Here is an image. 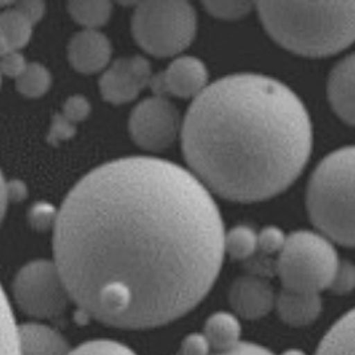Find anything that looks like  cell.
Instances as JSON below:
<instances>
[{"label": "cell", "mask_w": 355, "mask_h": 355, "mask_svg": "<svg viewBox=\"0 0 355 355\" xmlns=\"http://www.w3.org/2000/svg\"><path fill=\"white\" fill-rule=\"evenodd\" d=\"M12 291L17 306L37 320H60L72 301L56 262L47 259L23 266L15 277Z\"/></svg>", "instance_id": "cell-7"}, {"label": "cell", "mask_w": 355, "mask_h": 355, "mask_svg": "<svg viewBox=\"0 0 355 355\" xmlns=\"http://www.w3.org/2000/svg\"><path fill=\"white\" fill-rule=\"evenodd\" d=\"M257 249L259 234L249 226H236L225 234V252L233 259H252Z\"/></svg>", "instance_id": "cell-20"}, {"label": "cell", "mask_w": 355, "mask_h": 355, "mask_svg": "<svg viewBox=\"0 0 355 355\" xmlns=\"http://www.w3.org/2000/svg\"><path fill=\"white\" fill-rule=\"evenodd\" d=\"M273 286L259 275H243L237 278L229 291V302L233 310L245 320L265 317L275 305Z\"/></svg>", "instance_id": "cell-11"}, {"label": "cell", "mask_w": 355, "mask_h": 355, "mask_svg": "<svg viewBox=\"0 0 355 355\" xmlns=\"http://www.w3.org/2000/svg\"><path fill=\"white\" fill-rule=\"evenodd\" d=\"M23 355H68L71 349L64 337L43 323L19 326Z\"/></svg>", "instance_id": "cell-15"}, {"label": "cell", "mask_w": 355, "mask_h": 355, "mask_svg": "<svg viewBox=\"0 0 355 355\" xmlns=\"http://www.w3.org/2000/svg\"><path fill=\"white\" fill-rule=\"evenodd\" d=\"M338 254L326 237L309 230L294 232L277 259L284 289L317 293L330 289L339 266Z\"/></svg>", "instance_id": "cell-5"}, {"label": "cell", "mask_w": 355, "mask_h": 355, "mask_svg": "<svg viewBox=\"0 0 355 355\" xmlns=\"http://www.w3.org/2000/svg\"><path fill=\"white\" fill-rule=\"evenodd\" d=\"M150 65L141 56L123 58L113 63L100 79V92L112 104L133 100L152 81Z\"/></svg>", "instance_id": "cell-9"}, {"label": "cell", "mask_w": 355, "mask_h": 355, "mask_svg": "<svg viewBox=\"0 0 355 355\" xmlns=\"http://www.w3.org/2000/svg\"><path fill=\"white\" fill-rule=\"evenodd\" d=\"M333 110L350 125H355V53L334 67L327 83Z\"/></svg>", "instance_id": "cell-13"}, {"label": "cell", "mask_w": 355, "mask_h": 355, "mask_svg": "<svg viewBox=\"0 0 355 355\" xmlns=\"http://www.w3.org/2000/svg\"><path fill=\"white\" fill-rule=\"evenodd\" d=\"M275 307L284 322L300 327L314 322L318 318L322 310V301L317 293L282 289L277 297Z\"/></svg>", "instance_id": "cell-14"}, {"label": "cell", "mask_w": 355, "mask_h": 355, "mask_svg": "<svg viewBox=\"0 0 355 355\" xmlns=\"http://www.w3.org/2000/svg\"><path fill=\"white\" fill-rule=\"evenodd\" d=\"M208 83V71L204 63L192 56L178 58L165 71L155 75L150 89L156 96L196 97L201 95Z\"/></svg>", "instance_id": "cell-10"}, {"label": "cell", "mask_w": 355, "mask_h": 355, "mask_svg": "<svg viewBox=\"0 0 355 355\" xmlns=\"http://www.w3.org/2000/svg\"><path fill=\"white\" fill-rule=\"evenodd\" d=\"M26 59L19 51L1 53V72L6 78L17 79L27 68Z\"/></svg>", "instance_id": "cell-30"}, {"label": "cell", "mask_w": 355, "mask_h": 355, "mask_svg": "<svg viewBox=\"0 0 355 355\" xmlns=\"http://www.w3.org/2000/svg\"><path fill=\"white\" fill-rule=\"evenodd\" d=\"M211 355H273L268 349L252 342H241L234 349L223 353H213Z\"/></svg>", "instance_id": "cell-34"}, {"label": "cell", "mask_w": 355, "mask_h": 355, "mask_svg": "<svg viewBox=\"0 0 355 355\" xmlns=\"http://www.w3.org/2000/svg\"><path fill=\"white\" fill-rule=\"evenodd\" d=\"M51 85L49 71L39 63L27 65L26 71L17 79V89L23 96L36 98L43 96Z\"/></svg>", "instance_id": "cell-21"}, {"label": "cell", "mask_w": 355, "mask_h": 355, "mask_svg": "<svg viewBox=\"0 0 355 355\" xmlns=\"http://www.w3.org/2000/svg\"><path fill=\"white\" fill-rule=\"evenodd\" d=\"M59 211L49 202H36L28 211V223L37 232H47L55 227Z\"/></svg>", "instance_id": "cell-25"}, {"label": "cell", "mask_w": 355, "mask_h": 355, "mask_svg": "<svg viewBox=\"0 0 355 355\" xmlns=\"http://www.w3.org/2000/svg\"><path fill=\"white\" fill-rule=\"evenodd\" d=\"M286 239L284 232L275 226H268L262 229L259 234V249L263 256H272L275 253H281Z\"/></svg>", "instance_id": "cell-26"}, {"label": "cell", "mask_w": 355, "mask_h": 355, "mask_svg": "<svg viewBox=\"0 0 355 355\" xmlns=\"http://www.w3.org/2000/svg\"><path fill=\"white\" fill-rule=\"evenodd\" d=\"M17 10L36 24L44 15V3L37 0H24L15 4Z\"/></svg>", "instance_id": "cell-33"}, {"label": "cell", "mask_w": 355, "mask_h": 355, "mask_svg": "<svg viewBox=\"0 0 355 355\" xmlns=\"http://www.w3.org/2000/svg\"><path fill=\"white\" fill-rule=\"evenodd\" d=\"M204 336L209 340L214 353L229 352L241 343V324L233 314L218 311L208 318Z\"/></svg>", "instance_id": "cell-16"}, {"label": "cell", "mask_w": 355, "mask_h": 355, "mask_svg": "<svg viewBox=\"0 0 355 355\" xmlns=\"http://www.w3.org/2000/svg\"><path fill=\"white\" fill-rule=\"evenodd\" d=\"M266 31L294 53L323 58L355 42V1L256 4Z\"/></svg>", "instance_id": "cell-3"}, {"label": "cell", "mask_w": 355, "mask_h": 355, "mask_svg": "<svg viewBox=\"0 0 355 355\" xmlns=\"http://www.w3.org/2000/svg\"><path fill=\"white\" fill-rule=\"evenodd\" d=\"M196 27V12L188 1L139 3L132 17L136 42L159 58L173 56L189 47Z\"/></svg>", "instance_id": "cell-6"}, {"label": "cell", "mask_w": 355, "mask_h": 355, "mask_svg": "<svg viewBox=\"0 0 355 355\" xmlns=\"http://www.w3.org/2000/svg\"><path fill=\"white\" fill-rule=\"evenodd\" d=\"M211 346L204 334H191L184 339L178 355H211Z\"/></svg>", "instance_id": "cell-31"}, {"label": "cell", "mask_w": 355, "mask_h": 355, "mask_svg": "<svg viewBox=\"0 0 355 355\" xmlns=\"http://www.w3.org/2000/svg\"><path fill=\"white\" fill-rule=\"evenodd\" d=\"M330 289L337 294H346L355 289V265L349 261L339 262L337 273L330 285Z\"/></svg>", "instance_id": "cell-27"}, {"label": "cell", "mask_w": 355, "mask_h": 355, "mask_svg": "<svg viewBox=\"0 0 355 355\" xmlns=\"http://www.w3.org/2000/svg\"><path fill=\"white\" fill-rule=\"evenodd\" d=\"M180 119L176 107L165 97L141 101L130 114L132 140L148 150H162L178 137Z\"/></svg>", "instance_id": "cell-8"}, {"label": "cell", "mask_w": 355, "mask_h": 355, "mask_svg": "<svg viewBox=\"0 0 355 355\" xmlns=\"http://www.w3.org/2000/svg\"><path fill=\"white\" fill-rule=\"evenodd\" d=\"M210 15L224 20H236L250 12L253 3L249 1H204Z\"/></svg>", "instance_id": "cell-24"}, {"label": "cell", "mask_w": 355, "mask_h": 355, "mask_svg": "<svg viewBox=\"0 0 355 355\" xmlns=\"http://www.w3.org/2000/svg\"><path fill=\"white\" fill-rule=\"evenodd\" d=\"M68 355H137L125 345L110 340V339H96L79 345L76 349L71 350Z\"/></svg>", "instance_id": "cell-23"}, {"label": "cell", "mask_w": 355, "mask_h": 355, "mask_svg": "<svg viewBox=\"0 0 355 355\" xmlns=\"http://www.w3.org/2000/svg\"><path fill=\"white\" fill-rule=\"evenodd\" d=\"M89 112H91V104L88 103V100L80 95H75V96L67 98V101L63 105L62 114L67 120L76 124V123H80L83 120H85Z\"/></svg>", "instance_id": "cell-29"}, {"label": "cell", "mask_w": 355, "mask_h": 355, "mask_svg": "<svg viewBox=\"0 0 355 355\" xmlns=\"http://www.w3.org/2000/svg\"><path fill=\"white\" fill-rule=\"evenodd\" d=\"M3 355H23L19 324L15 322L7 297H3Z\"/></svg>", "instance_id": "cell-22"}, {"label": "cell", "mask_w": 355, "mask_h": 355, "mask_svg": "<svg viewBox=\"0 0 355 355\" xmlns=\"http://www.w3.org/2000/svg\"><path fill=\"white\" fill-rule=\"evenodd\" d=\"M112 47L108 37L96 30L76 33L68 46L71 65L81 73H95L108 64Z\"/></svg>", "instance_id": "cell-12"}, {"label": "cell", "mask_w": 355, "mask_h": 355, "mask_svg": "<svg viewBox=\"0 0 355 355\" xmlns=\"http://www.w3.org/2000/svg\"><path fill=\"white\" fill-rule=\"evenodd\" d=\"M28 194L27 187L24 182L19 180H6L3 178V188H1V196H3V211H6L8 202H20L23 201Z\"/></svg>", "instance_id": "cell-32"}, {"label": "cell", "mask_w": 355, "mask_h": 355, "mask_svg": "<svg viewBox=\"0 0 355 355\" xmlns=\"http://www.w3.org/2000/svg\"><path fill=\"white\" fill-rule=\"evenodd\" d=\"M33 21L21 14L17 7L3 11L0 15L1 53L23 49L31 39Z\"/></svg>", "instance_id": "cell-17"}, {"label": "cell", "mask_w": 355, "mask_h": 355, "mask_svg": "<svg viewBox=\"0 0 355 355\" xmlns=\"http://www.w3.org/2000/svg\"><path fill=\"white\" fill-rule=\"evenodd\" d=\"M315 355H355V309L327 331Z\"/></svg>", "instance_id": "cell-18"}, {"label": "cell", "mask_w": 355, "mask_h": 355, "mask_svg": "<svg viewBox=\"0 0 355 355\" xmlns=\"http://www.w3.org/2000/svg\"><path fill=\"white\" fill-rule=\"evenodd\" d=\"M53 253L83 313L114 327L150 329L209 293L225 233L194 175L160 159L127 157L91 171L67 194Z\"/></svg>", "instance_id": "cell-1"}, {"label": "cell", "mask_w": 355, "mask_h": 355, "mask_svg": "<svg viewBox=\"0 0 355 355\" xmlns=\"http://www.w3.org/2000/svg\"><path fill=\"white\" fill-rule=\"evenodd\" d=\"M68 11L85 30H96L108 21L112 4L110 1H71Z\"/></svg>", "instance_id": "cell-19"}, {"label": "cell", "mask_w": 355, "mask_h": 355, "mask_svg": "<svg viewBox=\"0 0 355 355\" xmlns=\"http://www.w3.org/2000/svg\"><path fill=\"white\" fill-rule=\"evenodd\" d=\"M281 355H306L304 352H301V350H295V349H291V350H288V352H285V353H282Z\"/></svg>", "instance_id": "cell-35"}, {"label": "cell", "mask_w": 355, "mask_h": 355, "mask_svg": "<svg viewBox=\"0 0 355 355\" xmlns=\"http://www.w3.org/2000/svg\"><path fill=\"white\" fill-rule=\"evenodd\" d=\"M310 220L327 239L355 248V146L326 156L307 188Z\"/></svg>", "instance_id": "cell-4"}, {"label": "cell", "mask_w": 355, "mask_h": 355, "mask_svg": "<svg viewBox=\"0 0 355 355\" xmlns=\"http://www.w3.org/2000/svg\"><path fill=\"white\" fill-rule=\"evenodd\" d=\"M76 133L75 124L67 120L62 113H58L52 117V123L49 127V133L47 140L49 144L58 146L62 141L71 139Z\"/></svg>", "instance_id": "cell-28"}, {"label": "cell", "mask_w": 355, "mask_h": 355, "mask_svg": "<svg viewBox=\"0 0 355 355\" xmlns=\"http://www.w3.org/2000/svg\"><path fill=\"white\" fill-rule=\"evenodd\" d=\"M311 146V123L300 97L254 73L210 84L182 124V150L196 178L239 202L262 201L289 188Z\"/></svg>", "instance_id": "cell-2"}]
</instances>
